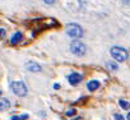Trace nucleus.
<instances>
[{
  "label": "nucleus",
  "mask_w": 130,
  "mask_h": 120,
  "mask_svg": "<svg viewBox=\"0 0 130 120\" xmlns=\"http://www.w3.org/2000/svg\"><path fill=\"white\" fill-rule=\"evenodd\" d=\"M75 112H77V111L73 109V110H69V111H67V115H68V116H73V115H75Z\"/></svg>",
  "instance_id": "13"
},
{
  "label": "nucleus",
  "mask_w": 130,
  "mask_h": 120,
  "mask_svg": "<svg viewBox=\"0 0 130 120\" xmlns=\"http://www.w3.org/2000/svg\"><path fill=\"white\" fill-rule=\"evenodd\" d=\"M119 105H120L121 109H124V110H129V109H130V102H127V101H125V100H120V101H119Z\"/></svg>",
  "instance_id": "10"
},
{
  "label": "nucleus",
  "mask_w": 130,
  "mask_h": 120,
  "mask_svg": "<svg viewBox=\"0 0 130 120\" xmlns=\"http://www.w3.org/2000/svg\"><path fill=\"white\" fill-rule=\"evenodd\" d=\"M107 67H108L111 70H117V65L113 64V63H110V62H108V63H107Z\"/></svg>",
  "instance_id": "12"
},
{
  "label": "nucleus",
  "mask_w": 130,
  "mask_h": 120,
  "mask_svg": "<svg viewBox=\"0 0 130 120\" xmlns=\"http://www.w3.org/2000/svg\"><path fill=\"white\" fill-rule=\"evenodd\" d=\"M28 119V114H23V115H19V116H12L10 120H27Z\"/></svg>",
  "instance_id": "11"
},
{
  "label": "nucleus",
  "mask_w": 130,
  "mask_h": 120,
  "mask_svg": "<svg viewBox=\"0 0 130 120\" xmlns=\"http://www.w3.org/2000/svg\"><path fill=\"white\" fill-rule=\"evenodd\" d=\"M10 107V102L8 98H0V111L8 110Z\"/></svg>",
  "instance_id": "7"
},
{
  "label": "nucleus",
  "mask_w": 130,
  "mask_h": 120,
  "mask_svg": "<svg viewBox=\"0 0 130 120\" xmlns=\"http://www.w3.org/2000/svg\"><path fill=\"white\" fill-rule=\"evenodd\" d=\"M70 51H72L74 55H77V56H83V55L87 52V47H86V45H84L83 42L74 40V41L72 42V45H70Z\"/></svg>",
  "instance_id": "4"
},
{
  "label": "nucleus",
  "mask_w": 130,
  "mask_h": 120,
  "mask_svg": "<svg viewBox=\"0 0 130 120\" xmlns=\"http://www.w3.org/2000/svg\"><path fill=\"white\" fill-rule=\"evenodd\" d=\"M113 117H115V120H125V119H124V116H121L120 114H115V116H113Z\"/></svg>",
  "instance_id": "14"
},
{
  "label": "nucleus",
  "mask_w": 130,
  "mask_h": 120,
  "mask_svg": "<svg viewBox=\"0 0 130 120\" xmlns=\"http://www.w3.org/2000/svg\"><path fill=\"white\" fill-rule=\"evenodd\" d=\"M82 79H83V76L79 74V73H73V74H70V76L68 77L69 83L73 84V86H75V84H78L79 82H82Z\"/></svg>",
  "instance_id": "5"
},
{
  "label": "nucleus",
  "mask_w": 130,
  "mask_h": 120,
  "mask_svg": "<svg viewBox=\"0 0 130 120\" xmlns=\"http://www.w3.org/2000/svg\"><path fill=\"white\" fill-rule=\"evenodd\" d=\"M65 31H67V33H68V36L69 37H72V38H74V40H78V38H80L82 36H83V28L79 26V24H77V23H69V24H67V27H65Z\"/></svg>",
  "instance_id": "1"
},
{
  "label": "nucleus",
  "mask_w": 130,
  "mask_h": 120,
  "mask_svg": "<svg viewBox=\"0 0 130 120\" xmlns=\"http://www.w3.org/2000/svg\"><path fill=\"white\" fill-rule=\"evenodd\" d=\"M111 56L116 60V62H125V60L129 57V52L122 49V47H119V46H115L111 49Z\"/></svg>",
  "instance_id": "2"
},
{
  "label": "nucleus",
  "mask_w": 130,
  "mask_h": 120,
  "mask_svg": "<svg viewBox=\"0 0 130 120\" xmlns=\"http://www.w3.org/2000/svg\"><path fill=\"white\" fill-rule=\"evenodd\" d=\"M98 87H100V82H98V81H91V82L87 84V88H88L91 92L98 89Z\"/></svg>",
  "instance_id": "9"
},
{
  "label": "nucleus",
  "mask_w": 130,
  "mask_h": 120,
  "mask_svg": "<svg viewBox=\"0 0 130 120\" xmlns=\"http://www.w3.org/2000/svg\"><path fill=\"white\" fill-rule=\"evenodd\" d=\"M43 3L47 4V5H52V4L55 3V0H43Z\"/></svg>",
  "instance_id": "15"
},
{
  "label": "nucleus",
  "mask_w": 130,
  "mask_h": 120,
  "mask_svg": "<svg viewBox=\"0 0 130 120\" xmlns=\"http://www.w3.org/2000/svg\"><path fill=\"white\" fill-rule=\"evenodd\" d=\"M22 38H23V35H22L21 32H17V33H14V35L12 36V38H10V42H12L13 45H15V43L21 42V41H22Z\"/></svg>",
  "instance_id": "8"
},
{
  "label": "nucleus",
  "mask_w": 130,
  "mask_h": 120,
  "mask_svg": "<svg viewBox=\"0 0 130 120\" xmlns=\"http://www.w3.org/2000/svg\"><path fill=\"white\" fill-rule=\"evenodd\" d=\"M3 37H5V29L0 28V38H3Z\"/></svg>",
  "instance_id": "16"
},
{
  "label": "nucleus",
  "mask_w": 130,
  "mask_h": 120,
  "mask_svg": "<svg viewBox=\"0 0 130 120\" xmlns=\"http://www.w3.org/2000/svg\"><path fill=\"white\" fill-rule=\"evenodd\" d=\"M121 2H122L124 4H126V5H130V0H121Z\"/></svg>",
  "instance_id": "17"
},
{
  "label": "nucleus",
  "mask_w": 130,
  "mask_h": 120,
  "mask_svg": "<svg viewBox=\"0 0 130 120\" xmlns=\"http://www.w3.org/2000/svg\"><path fill=\"white\" fill-rule=\"evenodd\" d=\"M26 69L28 72H33V73H37V72H41L42 70L41 65L37 64V63H27L26 64Z\"/></svg>",
  "instance_id": "6"
},
{
  "label": "nucleus",
  "mask_w": 130,
  "mask_h": 120,
  "mask_svg": "<svg viewBox=\"0 0 130 120\" xmlns=\"http://www.w3.org/2000/svg\"><path fill=\"white\" fill-rule=\"evenodd\" d=\"M126 119H127V120H130V112L127 114V116H126Z\"/></svg>",
  "instance_id": "18"
},
{
  "label": "nucleus",
  "mask_w": 130,
  "mask_h": 120,
  "mask_svg": "<svg viewBox=\"0 0 130 120\" xmlns=\"http://www.w3.org/2000/svg\"><path fill=\"white\" fill-rule=\"evenodd\" d=\"M10 89H12L17 96H19V97H24V96L27 95V92H28L27 86H26L23 82H19V81L13 82V83L10 84Z\"/></svg>",
  "instance_id": "3"
}]
</instances>
